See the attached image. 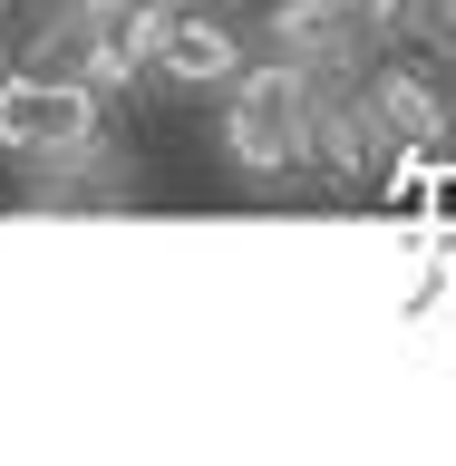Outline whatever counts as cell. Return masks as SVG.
Returning <instances> with one entry per match:
<instances>
[{
    "label": "cell",
    "mask_w": 456,
    "mask_h": 466,
    "mask_svg": "<svg viewBox=\"0 0 456 466\" xmlns=\"http://www.w3.org/2000/svg\"><path fill=\"white\" fill-rule=\"evenodd\" d=\"M408 29H428L437 49L456 58V0H408Z\"/></svg>",
    "instance_id": "ba28073f"
},
{
    "label": "cell",
    "mask_w": 456,
    "mask_h": 466,
    "mask_svg": "<svg viewBox=\"0 0 456 466\" xmlns=\"http://www.w3.org/2000/svg\"><path fill=\"white\" fill-rule=\"evenodd\" d=\"M340 20H350V39L370 49V39H399L408 29V0H340Z\"/></svg>",
    "instance_id": "52a82bcc"
},
{
    "label": "cell",
    "mask_w": 456,
    "mask_h": 466,
    "mask_svg": "<svg viewBox=\"0 0 456 466\" xmlns=\"http://www.w3.org/2000/svg\"><path fill=\"white\" fill-rule=\"evenodd\" d=\"M156 20L166 10H146V0H87L78 10V78L107 97V87H127L156 58Z\"/></svg>",
    "instance_id": "3957f363"
},
{
    "label": "cell",
    "mask_w": 456,
    "mask_h": 466,
    "mask_svg": "<svg viewBox=\"0 0 456 466\" xmlns=\"http://www.w3.org/2000/svg\"><path fill=\"white\" fill-rule=\"evenodd\" d=\"M146 10H185V0H146Z\"/></svg>",
    "instance_id": "9c48e42d"
},
{
    "label": "cell",
    "mask_w": 456,
    "mask_h": 466,
    "mask_svg": "<svg viewBox=\"0 0 456 466\" xmlns=\"http://www.w3.org/2000/svg\"><path fill=\"white\" fill-rule=\"evenodd\" d=\"M311 107H320L311 68H291V58L233 68V87H224V146H233V166H253V175L301 166V156H311Z\"/></svg>",
    "instance_id": "6da1fadb"
},
{
    "label": "cell",
    "mask_w": 456,
    "mask_h": 466,
    "mask_svg": "<svg viewBox=\"0 0 456 466\" xmlns=\"http://www.w3.org/2000/svg\"><path fill=\"white\" fill-rule=\"evenodd\" d=\"M97 137V87L78 68H0V156H68Z\"/></svg>",
    "instance_id": "7a4b0ae2"
},
{
    "label": "cell",
    "mask_w": 456,
    "mask_h": 466,
    "mask_svg": "<svg viewBox=\"0 0 456 466\" xmlns=\"http://www.w3.org/2000/svg\"><path fill=\"white\" fill-rule=\"evenodd\" d=\"M370 116L389 127V146H447V87H428V68H379L370 78Z\"/></svg>",
    "instance_id": "5b68a950"
},
{
    "label": "cell",
    "mask_w": 456,
    "mask_h": 466,
    "mask_svg": "<svg viewBox=\"0 0 456 466\" xmlns=\"http://www.w3.org/2000/svg\"><path fill=\"white\" fill-rule=\"evenodd\" d=\"M272 49L291 58V68H340V58H360V39H350L340 0H272Z\"/></svg>",
    "instance_id": "8992f818"
},
{
    "label": "cell",
    "mask_w": 456,
    "mask_h": 466,
    "mask_svg": "<svg viewBox=\"0 0 456 466\" xmlns=\"http://www.w3.org/2000/svg\"><path fill=\"white\" fill-rule=\"evenodd\" d=\"M156 68L185 87H233V68H243V39H233L224 20H195V10H166L156 20Z\"/></svg>",
    "instance_id": "277c9868"
}]
</instances>
